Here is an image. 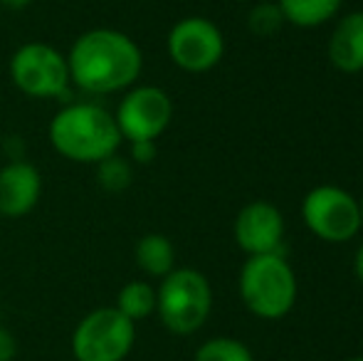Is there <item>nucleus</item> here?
<instances>
[{
  "label": "nucleus",
  "instance_id": "11",
  "mask_svg": "<svg viewBox=\"0 0 363 361\" xmlns=\"http://www.w3.org/2000/svg\"><path fill=\"white\" fill-rule=\"evenodd\" d=\"M43 176L38 166L25 159H10L0 169V216L23 218L38 206Z\"/></svg>",
  "mask_w": 363,
  "mask_h": 361
},
{
  "label": "nucleus",
  "instance_id": "19",
  "mask_svg": "<svg viewBox=\"0 0 363 361\" xmlns=\"http://www.w3.org/2000/svg\"><path fill=\"white\" fill-rule=\"evenodd\" d=\"M131 144V161L141 166H148L151 161H156L158 146L156 141H129Z\"/></svg>",
  "mask_w": 363,
  "mask_h": 361
},
{
  "label": "nucleus",
  "instance_id": "7",
  "mask_svg": "<svg viewBox=\"0 0 363 361\" xmlns=\"http://www.w3.org/2000/svg\"><path fill=\"white\" fill-rule=\"evenodd\" d=\"M301 221L319 240L346 243L361 231L359 198L339 186H316L301 201Z\"/></svg>",
  "mask_w": 363,
  "mask_h": 361
},
{
  "label": "nucleus",
  "instance_id": "13",
  "mask_svg": "<svg viewBox=\"0 0 363 361\" xmlns=\"http://www.w3.org/2000/svg\"><path fill=\"white\" fill-rule=\"evenodd\" d=\"M134 257L139 270H144L148 277L161 279L171 270H176V248L161 233H146L144 238H139Z\"/></svg>",
  "mask_w": 363,
  "mask_h": 361
},
{
  "label": "nucleus",
  "instance_id": "1",
  "mask_svg": "<svg viewBox=\"0 0 363 361\" xmlns=\"http://www.w3.org/2000/svg\"><path fill=\"white\" fill-rule=\"evenodd\" d=\"M69 79L86 94H116L139 82L144 52L126 33L94 28L82 33L67 52Z\"/></svg>",
  "mask_w": 363,
  "mask_h": 361
},
{
  "label": "nucleus",
  "instance_id": "20",
  "mask_svg": "<svg viewBox=\"0 0 363 361\" xmlns=\"http://www.w3.org/2000/svg\"><path fill=\"white\" fill-rule=\"evenodd\" d=\"M18 357V339L10 329L0 327V361H13Z\"/></svg>",
  "mask_w": 363,
  "mask_h": 361
},
{
  "label": "nucleus",
  "instance_id": "2",
  "mask_svg": "<svg viewBox=\"0 0 363 361\" xmlns=\"http://www.w3.org/2000/svg\"><path fill=\"white\" fill-rule=\"evenodd\" d=\"M121 131L111 111L94 101L67 104L50 121V144L60 156L74 164H99L119 154Z\"/></svg>",
  "mask_w": 363,
  "mask_h": 361
},
{
  "label": "nucleus",
  "instance_id": "18",
  "mask_svg": "<svg viewBox=\"0 0 363 361\" xmlns=\"http://www.w3.org/2000/svg\"><path fill=\"white\" fill-rule=\"evenodd\" d=\"M284 25H287V20H284L277 3H259V5H255L247 15V28L252 30L257 38H272Z\"/></svg>",
  "mask_w": 363,
  "mask_h": 361
},
{
  "label": "nucleus",
  "instance_id": "24",
  "mask_svg": "<svg viewBox=\"0 0 363 361\" xmlns=\"http://www.w3.org/2000/svg\"><path fill=\"white\" fill-rule=\"evenodd\" d=\"M346 361H363V357H351V359H346Z\"/></svg>",
  "mask_w": 363,
  "mask_h": 361
},
{
  "label": "nucleus",
  "instance_id": "23",
  "mask_svg": "<svg viewBox=\"0 0 363 361\" xmlns=\"http://www.w3.org/2000/svg\"><path fill=\"white\" fill-rule=\"evenodd\" d=\"M359 206H361V226H363V198L359 201Z\"/></svg>",
  "mask_w": 363,
  "mask_h": 361
},
{
  "label": "nucleus",
  "instance_id": "10",
  "mask_svg": "<svg viewBox=\"0 0 363 361\" xmlns=\"http://www.w3.org/2000/svg\"><path fill=\"white\" fill-rule=\"evenodd\" d=\"M233 233L247 257L284 252V218L279 208L267 201L247 203L235 218Z\"/></svg>",
  "mask_w": 363,
  "mask_h": 361
},
{
  "label": "nucleus",
  "instance_id": "12",
  "mask_svg": "<svg viewBox=\"0 0 363 361\" xmlns=\"http://www.w3.org/2000/svg\"><path fill=\"white\" fill-rule=\"evenodd\" d=\"M326 55L339 72H363V10H354L336 23Z\"/></svg>",
  "mask_w": 363,
  "mask_h": 361
},
{
  "label": "nucleus",
  "instance_id": "8",
  "mask_svg": "<svg viewBox=\"0 0 363 361\" xmlns=\"http://www.w3.org/2000/svg\"><path fill=\"white\" fill-rule=\"evenodd\" d=\"M166 45L173 65L191 74L211 72L225 55V38L220 28L201 15L178 20L168 33Z\"/></svg>",
  "mask_w": 363,
  "mask_h": 361
},
{
  "label": "nucleus",
  "instance_id": "21",
  "mask_svg": "<svg viewBox=\"0 0 363 361\" xmlns=\"http://www.w3.org/2000/svg\"><path fill=\"white\" fill-rule=\"evenodd\" d=\"M354 272L359 277V282L363 284V243L356 248V255H354Z\"/></svg>",
  "mask_w": 363,
  "mask_h": 361
},
{
  "label": "nucleus",
  "instance_id": "14",
  "mask_svg": "<svg viewBox=\"0 0 363 361\" xmlns=\"http://www.w3.org/2000/svg\"><path fill=\"white\" fill-rule=\"evenodd\" d=\"M284 20L294 28H321L341 10L344 0H277Z\"/></svg>",
  "mask_w": 363,
  "mask_h": 361
},
{
  "label": "nucleus",
  "instance_id": "5",
  "mask_svg": "<svg viewBox=\"0 0 363 361\" xmlns=\"http://www.w3.org/2000/svg\"><path fill=\"white\" fill-rule=\"evenodd\" d=\"M136 342V322L116 307H99L79 319L72 332L74 361H124Z\"/></svg>",
  "mask_w": 363,
  "mask_h": 361
},
{
  "label": "nucleus",
  "instance_id": "22",
  "mask_svg": "<svg viewBox=\"0 0 363 361\" xmlns=\"http://www.w3.org/2000/svg\"><path fill=\"white\" fill-rule=\"evenodd\" d=\"M30 3H33V0H0V5H3L5 10H23V8H28Z\"/></svg>",
  "mask_w": 363,
  "mask_h": 361
},
{
  "label": "nucleus",
  "instance_id": "6",
  "mask_svg": "<svg viewBox=\"0 0 363 361\" xmlns=\"http://www.w3.org/2000/svg\"><path fill=\"white\" fill-rule=\"evenodd\" d=\"M10 79L23 94L35 99H57L69 91L67 55L50 43H25L10 60Z\"/></svg>",
  "mask_w": 363,
  "mask_h": 361
},
{
  "label": "nucleus",
  "instance_id": "16",
  "mask_svg": "<svg viewBox=\"0 0 363 361\" xmlns=\"http://www.w3.org/2000/svg\"><path fill=\"white\" fill-rule=\"evenodd\" d=\"M193 361H255L245 342L233 337H213L196 349Z\"/></svg>",
  "mask_w": 363,
  "mask_h": 361
},
{
  "label": "nucleus",
  "instance_id": "3",
  "mask_svg": "<svg viewBox=\"0 0 363 361\" xmlns=\"http://www.w3.org/2000/svg\"><path fill=\"white\" fill-rule=\"evenodd\" d=\"M240 299L259 319H282L296 302V274L284 252L250 255L238 279Z\"/></svg>",
  "mask_w": 363,
  "mask_h": 361
},
{
  "label": "nucleus",
  "instance_id": "17",
  "mask_svg": "<svg viewBox=\"0 0 363 361\" xmlns=\"http://www.w3.org/2000/svg\"><path fill=\"white\" fill-rule=\"evenodd\" d=\"M96 181L104 191L109 193H121L134 183V166H131L129 159L114 154L106 156L104 161L96 164Z\"/></svg>",
  "mask_w": 363,
  "mask_h": 361
},
{
  "label": "nucleus",
  "instance_id": "9",
  "mask_svg": "<svg viewBox=\"0 0 363 361\" xmlns=\"http://www.w3.org/2000/svg\"><path fill=\"white\" fill-rule=\"evenodd\" d=\"M116 126L126 141H156L171 126L173 101L153 84H134L116 106Z\"/></svg>",
  "mask_w": 363,
  "mask_h": 361
},
{
  "label": "nucleus",
  "instance_id": "15",
  "mask_svg": "<svg viewBox=\"0 0 363 361\" xmlns=\"http://www.w3.org/2000/svg\"><path fill=\"white\" fill-rule=\"evenodd\" d=\"M114 307L131 322H141L156 312V287H151L144 279H131L119 289Z\"/></svg>",
  "mask_w": 363,
  "mask_h": 361
},
{
  "label": "nucleus",
  "instance_id": "4",
  "mask_svg": "<svg viewBox=\"0 0 363 361\" xmlns=\"http://www.w3.org/2000/svg\"><path fill=\"white\" fill-rule=\"evenodd\" d=\"M213 309V287L203 272L176 267L161 277L156 289V312L171 334L188 337L206 324Z\"/></svg>",
  "mask_w": 363,
  "mask_h": 361
}]
</instances>
